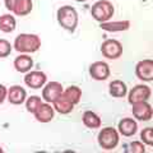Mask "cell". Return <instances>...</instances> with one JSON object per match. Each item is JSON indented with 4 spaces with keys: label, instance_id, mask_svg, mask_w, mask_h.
<instances>
[{
    "label": "cell",
    "instance_id": "6da1fadb",
    "mask_svg": "<svg viewBox=\"0 0 153 153\" xmlns=\"http://www.w3.org/2000/svg\"><path fill=\"white\" fill-rule=\"evenodd\" d=\"M41 38L33 33H21L14 40V49L21 54H33L40 50Z\"/></svg>",
    "mask_w": 153,
    "mask_h": 153
},
{
    "label": "cell",
    "instance_id": "7a4b0ae2",
    "mask_svg": "<svg viewBox=\"0 0 153 153\" xmlns=\"http://www.w3.org/2000/svg\"><path fill=\"white\" fill-rule=\"evenodd\" d=\"M56 18H57V22H59L61 28H64V30H66L70 33H73L76 30V27H78V22H79L78 12L71 5L60 7L57 9Z\"/></svg>",
    "mask_w": 153,
    "mask_h": 153
},
{
    "label": "cell",
    "instance_id": "3957f363",
    "mask_svg": "<svg viewBox=\"0 0 153 153\" xmlns=\"http://www.w3.org/2000/svg\"><path fill=\"white\" fill-rule=\"evenodd\" d=\"M98 144L103 151H112L114 148H116L119 142H120V134H119L117 129L112 126H107L101 129V131L98 133L97 137Z\"/></svg>",
    "mask_w": 153,
    "mask_h": 153
},
{
    "label": "cell",
    "instance_id": "277c9868",
    "mask_svg": "<svg viewBox=\"0 0 153 153\" xmlns=\"http://www.w3.org/2000/svg\"><path fill=\"white\" fill-rule=\"evenodd\" d=\"M115 13V8L111 1L108 0H98L96 1L92 8H91V16L93 17L94 21L100 23L110 21Z\"/></svg>",
    "mask_w": 153,
    "mask_h": 153
},
{
    "label": "cell",
    "instance_id": "5b68a950",
    "mask_svg": "<svg viewBox=\"0 0 153 153\" xmlns=\"http://www.w3.org/2000/svg\"><path fill=\"white\" fill-rule=\"evenodd\" d=\"M123 45L120 41L115 40V38H108L103 41L101 45V54L108 60H116L123 55Z\"/></svg>",
    "mask_w": 153,
    "mask_h": 153
},
{
    "label": "cell",
    "instance_id": "8992f818",
    "mask_svg": "<svg viewBox=\"0 0 153 153\" xmlns=\"http://www.w3.org/2000/svg\"><path fill=\"white\" fill-rule=\"evenodd\" d=\"M4 4L9 12L14 13L18 17L28 16L33 9L32 0H4Z\"/></svg>",
    "mask_w": 153,
    "mask_h": 153
},
{
    "label": "cell",
    "instance_id": "52a82bcc",
    "mask_svg": "<svg viewBox=\"0 0 153 153\" xmlns=\"http://www.w3.org/2000/svg\"><path fill=\"white\" fill-rule=\"evenodd\" d=\"M128 94V102L133 105L137 102H142V101H148L152 94L151 88L146 84H138L134 85L130 89V92L126 93Z\"/></svg>",
    "mask_w": 153,
    "mask_h": 153
},
{
    "label": "cell",
    "instance_id": "ba28073f",
    "mask_svg": "<svg viewBox=\"0 0 153 153\" xmlns=\"http://www.w3.org/2000/svg\"><path fill=\"white\" fill-rule=\"evenodd\" d=\"M131 114L138 121H148L153 116V108L147 101L137 102L131 105Z\"/></svg>",
    "mask_w": 153,
    "mask_h": 153
},
{
    "label": "cell",
    "instance_id": "9c48e42d",
    "mask_svg": "<svg viewBox=\"0 0 153 153\" xmlns=\"http://www.w3.org/2000/svg\"><path fill=\"white\" fill-rule=\"evenodd\" d=\"M63 85L59 82H47L44 85V89H42V98L45 100V102L52 103L57 97H60L61 93H63Z\"/></svg>",
    "mask_w": 153,
    "mask_h": 153
},
{
    "label": "cell",
    "instance_id": "30bf717a",
    "mask_svg": "<svg viewBox=\"0 0 153 153\" xmlns=\"http://www.w3.org/2000/svg\"><path fill=\"white\" fill-rule=\"evenodd\" d=\"M135 74L143 82H153V60L144 59L135 66Z\"/></svg>",
    "mask_w": 153,
    "mask_h": 153
},
{
    "label": "cell",
    "instance_id": "8fae6325",
    "mask_svg": "<svg viewBox=\"0 0 153 153\" xmlns=\"http://www.w3.org/2000/svg\"><path fill=\"white\" fill-rule=\"evenodd\" d=\"M47 82V75L44 71L36 70V71H28L26 73L25 76V83L27 87H30L32 89H40L45 85Z\"/></svg>",
    "mask_w": 153,
    "mask_h": 153
},
{
    "label": "cell",
    "instance_id": "7c38bea8",
    "mask_svg": "<svg viewBox=\"0 0 153 153\" xmlns=\"http://www.w3.org/2000/svg\"><path fill=\"white\" fill-rule=\"evenodd\" d=\"M89 75L94 80H106L110 76V66L105 61H94L89 66Z\"/></svg>",
    "mask_w": 153,
    "mask_h": 153
},
{
    "label": "cell",
    "instance_id": "4fadbf2b",
    "mask_svg": "<svg viewBox=\"0 0 153 153\" xmlns=\"http://www.w3.org/2000/svg\"><path fill=\"white\" fill-rule=\"evenodd\" d=\"M33 115H35L37 121L46 124V123H50L52 119H54L55 110L49 102H41V105L36 108V111L33 112Z\"/></svg>",
    "mask_w": 153,
    "mask_h": 153
},
{
    "label": "cell",
    "instance_id": "5bb4252c",
    "mask_svg": "<svg viewBox=\"0 0 153 153\" xmlns=\"http://www.w3.org/2000/svg\"><path fill=\"white\" fill-rule=\"evenodd\" d=\"M117 131L124 137H133L138 131V123L135 119L131 117H124L119 121Z\"/></svg>",
    "mask_w": 153,
    "mask_h": 153
},
{
    "label": "cell",
    "instance_id": "9a60e30c",
    "mask_svg": "<svg viewBox=\"0 0 153 153\" xmlns=\"http://www.w3.org/2000/svg\"><path fill=\"white\" fill-rule=\"evenodd\" d=\"M26 97H27V92H26L25 88L21 87V85H12V87L8 89L7 98L12 105L19 106V105L25 103Z\"/></svg>",
    "mask_w": 153,
    "mask_h": 153
},
{
    "label": "cell",
    "instance_id": "2e32d148",
    "mask_svg": "<svg viewBox=\"0 0 153 153\" xmlns=\"http://www.w3.org/2000/svg\"><path fill=\"white\" fill-rule=\"evenodd\" d=\"M14 69H16L18 73H23L26 74L28 73L32 66H33V59L31 56H28L27 54H21L19 56H17L14 59Z\"/></svg>",
    "mask_w": 153,
    "mask_h": 153
},
{
    "label": "cell",
    "instance_id": "e0dca14e",
    "mask_svg": "<svg viewBox=\"0 0 153 153\" xmlns=\"http://www.w3.org/2000/svg\"><path fill=\"white\" fill-rule=\"evenodd\" d=\"M100 28L107 32H123L130 28V22L129 21H116V22L106 21L100 25Z\"/></svg>",
    "mask_w": 153,
    "mask_h": 153
},
{
    "label": "cell",
    "instance_id": "ac0fdd59",
    "mask_svg": "<svg viewBox=\"0 0 153 153\" xmlns=\"http://www.w3.org/2000/svg\"><path fill=\"white\" fill-rule=\"evenodd\" d=\"M108 93L115 98H123L125 97L128 93V88L126 84L123 82V80H112L111 83L108 84Z\"/></svg>",
    "mask_w": 153,
    "mask_h": 153
},
{
    "label": "cell",
    "instance_id": "d6986e66",
    "mask_svg": "<svg viewBox=\"0 0 153 153\" xmlns=\"http://www.w3.org/2000/svg\"><path fill=\"white\" fill-rule=\"evenodd\" d=\"M61 96L66 100V101H69L70 103H73L74 106L76 103L80 102V98H82V89L79 87H76V85H70L66 89L63 91V93Z\"/></svg>",
    "mask_w": 153,
    "mask_h": 153
},
{
    "label": "cell",
    "instance_id": "ffe728a7",
    "mask_svg": "<svg viewBox=\"0 0 153 153\" xmlns=\"http://www.w3.org/2000/svg\"><path fill=\"white\" fill-rule=\"evenodd\" d=\"M17 27L16 17L12 14H3L0 16V31L4 33H12Z\"/></svg>",
    "mask_w": 153,
    "mask_h": 153
},
{
    "label": "cell",
    "instance_id": "44dd1931",
    "mask_svg": "<svg viewBox=\"0 0 153 153\" xmlns=\"http://www.w3.org/2000/svg\"><path fill=\"white\" fill-rule=\"evenodd\" d=\"M82 121L84 124V126H87L89 129H97L101 126V117L96 112L91 111V110H88V111H85L83 114Z\"/></svg>",
    "mask_w": 153,
    "mask_h": 153
},
{
    "label": "cell",
    "instance_id": "7402d4cb",
    "mask_svg": "<svg viewBox=\"0 0 153 153\" xmlns=\"http://www.w3.org/2000/svg\"><path fill=\"white\" fill-rule=\"evenodd\" d=\"M52 103H54V106H52L54 110L57 111L59 114H61V115H68V114H70L71 111H73V108H74V105L70 103L69 101H66L63 96L57 97Z\"/></svg>",
    "mask_w": 153,
    "mask_h": 153
},
{
    "label": "cell",
    "instance_id": "603a6c76",
    "mask_svg": "<svg viewBox=\"0 0 153 153\" xmlns=\"http://www.w3.org/2000/svg\"><path fill=\"white\" fill-rule=\"evenodd\" d=\"M140 140L143 144H146V146H149V147L153 146V129L151 126L144 128L140 131Z\"/></svg>",
    "mask_w": 153,
    "mask_h": 153
},
{
    "label": "cell",
    "instance_id": "cb8c5ba5",
    "mask_svg": "<svg viewBox=\"0 0 153 153\" xmlns=\"http://www.w3.org/2000/svg\"><path fill=\"white\" fill-rule=\"evenodd\" d=\"M41 98L38 97V96H31V97H28L27 98V101H26V108H27V111L28 112H31L33 114L36 111V108L41 105Z\"/></svg>",
    "mask_w": 153,
    "mask_h": 153
},
{
    "label": "cell",
    "instance_id": "d4e9b609",
    "mask_svg": "<svg viewBox=\"0 0 153 153\" xmlns=\"http://www.w3.org/2000/svg\"><path fill=\"white\" fill-rule=\"evenodd\" d=\"M126 148V152L129 153H146V147L142 142H138V140H134L130 142L128 146H125Z\"/></svg>",
    "mask_w": 153,
    "mask_h": 153
},
{
    "label": "cell",
    "instance_id": "484cf974",
    "mask_svg": "<svg viewBox=\"0 0 153 153\" xmlns=\"http://www.w3.org/2000/svg\"><path fill=\"white\" fill-rule=\"evenodd\" d=\"M12 54V45L8 40L0 38V57H8Z\"/></svg>",
    "mask_w": 153,
    "mask_h": 153
},
{
    "label": "cell",
    "instance_id": "4316f807",
    "mask_svg": "<svg viewBox=\"0 0 153 153\" xmlns=\"http://www.w3.org/2000/svg\"><path fill=\"white\" fill-rule=\"evenodd\" d=\"M7 94H8V89L5 88V85H3L1 83H0V105L5 101Z\"/></svg>",
    "mask_w": 153,
    "mask_h": 153
},
{
    "label": "cell",
    "instance_id": "83f0119b",
    "mask_svg": "<svg viewBox=\"0 0 153 153\" xmlns=\"http://www.w3.org/2000/svg\"><path fill=\"white\" fill-rule=\"evenodd\" d=\"M74 1H76V3H84V1H87V0H74Z\"/></svg>",
    "mask_w": 153,
    "mask_h": 153
},
{
    "label": "cell",
    "instance_id": "f1b7e54d",
    "mask_svg": "<svg viewBox=\"0 0 153 153\" xmlns=\"http://www.w3.org/2000/svg\"><path fill=\"white\" fill-rule=\"evenodd\" d=\"M0 153H3V149H1V148H0Z\"/></svg>",
    "mask_w": 153,
    "mask_h": 153
}]
</instances>
